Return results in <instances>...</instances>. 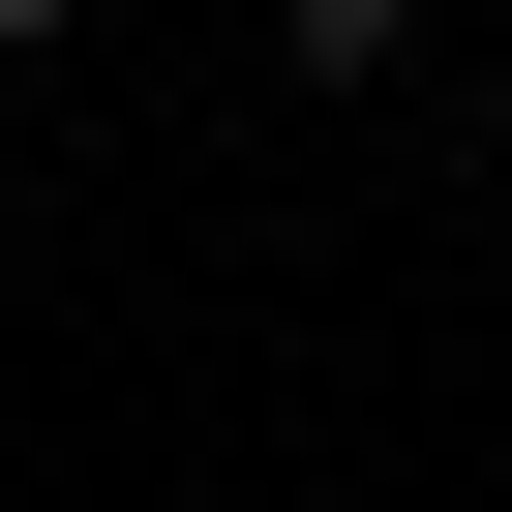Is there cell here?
<instances>
[{"label": "cell", "mask_w": 512, "mask_h": 512, "mask_svg": "<svg viewBox=\"0 0 512 512\" xmlns=\"http://www.w3.org/2000/svg\"><path fill=\"white\" fill-rule=\"evenodd\" d=\"M272 61L302 91H422V0H272Z\"/></svg>", "instance_id": "cell-1"}, {"label": "cell", "mask_w": 512, "mask_h": 512, "mask_svg": "<svg viewBox=\"0 0 512 512\" xmlns=\"http://www.w3.org/2000/svg\"><path fill=\"white\" fill-rule=\"evenodd\" d=\"M0 61H91V0H0Z\"/></svg>", "instance_id": "cell-2"}]
</instances>
